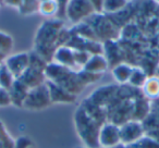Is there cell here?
I'll return each mask as SVG.
<instances>
[{
	"mask_svg": "<svg viewBox=\"0 0 159 148\" xmlns=\"http://www.w3.org/2000/svg\"><path fill=\"white\" fill-rule=\"evenodd\" d=\"M63 29V22L60 19L48 20L37 29L35 35V52L47 62H51L56 49L58 48V39L60 32Z\"/></svg>",
	"mask_w": 159,
	"mask_h": 148,
	"instance_id": "1",
	"label": "cell"
},
{
	"mask_svg": "<svg viewBox=\"0 0 159 148\" xmlns=\"http://www.w3.org/2000/svg\"><path fill=\"white\" fill-rule=\"evenodd\" d=\"M74 125L79 137L89 148H99L98 134L102 124L92 118L83 106H80L74 113Z\"/></svg>",
	"mask_w": 159,
	"mask_h": 148,
	"instance_id": "2",
	"label": "cell"
},
{
	"mask_svg": "<svg viewBox=\"0 0 159 148\" xmlns=\"http://www.w3.org/2000/svg\"><path fill=\"white\" fill-rule=\"evenodd\" d=\"M94 13L96 11L89 0H69L64 11L68 20L74 24H80Z\"/></svg>",
	"mask_w": 159,
	"mask_h": 148,
	"instance_id": "3",
	"label": "cell"
},
{
	"mask_svg": "<svg viewBox=\"0 0 159 148\" xmlns=\"http://www.w3.org/2000/svg\"><path fill=\"white\" fill-rule=\"evenodd\" d=\"M50 105L51 100L48 87H47L46 83H44L39 86L30 89L26 99L23 104V108L27 109V110L35 111L43 110V109L49 107Z\"/></svg>",
	"mask_w": 159,
	"mask_h": 148,
	"instance_id": "4",
	"label": "cell"
},
{
	"mask_svg": "<svg viewBox=\"0 0 159 148\" xmlns=\"http://www.w3.org/2000/svg\"><path fill=\"white\" fill-rule=\"evenodd\" d=\"M144 134L143 125L136 120H131L120 126V139L123 145H134L142 139Z\"/></svg>",
	"mask_w": 159,
	"mask_h": 148,
	"instance_id": "5",
	"label": "cell"
},
{
	"mask_svg": "<svg viewBox=\"0 0 159 148\" xmlns=\"http://www.w3.org/2000/svg\"><path fill=\"white\" fill-rule=\"evenodd\" d=\"M98 143L99 147L112 148L121 143L120 139V126L116 123H106L105 122L100 126L99 134H98Z\"/></svg>",
	"mask_w": 159,
	"mask_h": 148,
	"instance_id": "6",
	"label": "cell"
},
{
	"mask_svg": "<svg viewBox=\"0 0 159 148\" xmlns=\"http://www.w3.org/2000/svg\"><path fill=\"white\" fill-rule=\"evenodd\" d=\"M5 64L16 78H21L30 66V53L19 52L6 58Z\"/></svg>",
	"mask_w": 159,
	"mask_h": 148,
	"instance_id": "7",
	"label": "cell"
},
{
	"mask_svg": "<svg viewBox=\"0 0 159 148\" xmlns=\"http://www.w3.org/2000/svg\"><path fill=\"white\" fill-rule=\"evenodd\" d=\"M46 84L50 95L51 104H73L76 100V96L71 94L63 87L50 81H46Z\"/></svg>",
	"mask_w": 159,
	"mask_h": 148,
	"instance_id": "8",
	"label": "cell"
},
{
	"mask_svg": "<svg viewBox=\"0 0 159 148\" xmlns=\"http://www.w3.org/2000/svg\"><path fill=\"white\" fill-rule=\"evenodd\" d=\"M19 80L22 81L30 89L34 88V87H37L39 85L46 83L45 71L30 65L26 69V71L21 75V78H19Z\"/></svg>",
	"mask_w": 159,
	"mask_h": 148,
	"instance_id": "9",
	"label": "cell"
},
{
	"mask_svg": "<svg viewBox=\"0 0 159 148\" xmlns=\"http://www.w3.org/2000/svg\"><path fill=\"white\" fill-rule=\"evenodd\" d=\"M52 61L56 63L60 64L62 66H66L68 69L74 71V69L77 68L76 63L74 60V53H73V49L68 46H60L56 49L55 53H53Z\"/></svg>",
	"mask_w": 159,
	"mask_h": 148,
	"instance_id": "10",
	"label": "cell"
},
{
	"mask_svg": "<svg viewBox=\"0 0 159 148\" xmlns=\"http://www.w3.org/2000/svg\"><path fill=\"white\" fill-rule=\"evenodd\" d=\"M29 92H30L29 87L22 81L16 78L9 89V95L10 98H11V105L23 108V104H24L25 99H26Z\"/></svg>",
	"mask_w": 159,
	"mask_h": 148,
	"instance_id": "11",
	"label": "cell"
},
{
	"mask_svg": "<svg viewBox=\"0 0 159 148\" xmlns=\"http://www.w3.org/2000/svg\"><path fill=\"white\" fill-rule=\"evenodd\" d=\"M107 66H108V62H107L106 58L102 53H96V55H92L89 57V61L85 63L82 70L102 75L107 70Z\"/></svg>",
	"mask_w": 159,
	"mask_h": 148,
	"instance_id": "12",
	"label": "cell"
},
{
	"mask_svg": "<svg viewBox=\"0 0 159 148\" xmlns=\"http://www.w3.org/2000/svg\"><path fill=\"white\" fill-rule=\"evenodd\" d=\"M132 71H133V68L129 65V64L120 63V64H117V65L112 69V75H113V78H116L117 82L126 83L130 80Z\"/></svg>",
	"mask_w": 159,
	"mask_h": 148,
	"instance_id": "13",
	"label": "cell"
},
{
	"mask_svg": "<svg viewBox=\"0 0 159 148\" xmlns=\"http://www.w3.org/2000/svg\"><path fill=\"white\" fill-rule=\"evenodd\" d=\"M16 139H14L8 132L5 123L0 119V148H14Z\"/></svg>",
	"mask_w": 159,
	"mask_h": 148,
	"instance_id": "14",
	"label": "cell"
},
{
	"mask_svg": "<svg viewBox=\"0 0 159 148\" xmlns=\"http://www.w3.org/2000/svg\"><path fill=\"white\" fill-rule=\"evenodd\" d=\"M16 80V78L12 75V73L6 66V64H0V87L9 91Z\"/></svg>",
	"mask_w": 159,
	"mask_h": 148,
	"instance_id": "15",
	"label": "cell"
},
{
	"mask_svg": "<svg viewBox=\"0 0 159 148\" xmlns=\"http://www.w3.org/2000/svg\"><path fill=\"white\" fill-rule=\"evenodd\" d=\"M143 91L148 98H157L159 96V78H147L143 85Z\"/></svg>",
	"mask_w": 159,
	"mask_h": 148,
	"instance_id": "16",
	"label": "cell"
},
{
	"mask_svg": "<svg viewBox=\"0 0 159 148\" xmlns=\"http://www.w3.org/2000/svg\"><path fill=\"white\" fill-rule=\"evenodd\" d=\"M128 3V0H105L102 13H117Z\"/></svg>",
	"mask_w": 159,
	"mask_h": 148,
	"instance_id": "17",
	"label": "cell"
},
{
	"mask_svg": "<svg viewBox=\"0 0 159 148\" xmlns=\"http://www.w3.org/2000/svg\"><path fill=\"white\" fill-rule=\"evenodd\" d=\"M38 11L45 16H52L55 14H58L59 6H58L57 0H48V1L40 2Z\"/></svg>",
	"mask_w": 159,
	"mask_h": 148,
	"instance_id": "18",
	"label": "cell"
},
{
	"mask_svg": "<svg viewBox=\"0 0 159 148\" xmlns=\"http://www.w3.org/2000/svg\"><path fill=\"white\" fill-rule=\"evenodd\" d=\"M146 80H147V78H146V74L143 70L139 68H133L132 74H131V78L129 80V83L131 85H133L134 87H143Z\"/></svg>",
	"mask_w": 159,
	"mask_h": 148,
	"instance_id": "19",
	"label": "cell"
},
{
	"mask_svg": "<svg viewBox=\"0 0 159 148\" xmlns=\"http://www.w3.org/2000/svg\"><path fill=\"white\" fill-rule=\"evenodd\" d=\"M13 48V39L9 34L0 31V53L8 56Z\"/></svg>",
	"mask_w": 159,
	"mask_h": 148,
	"instance_id": "20",
	"label": "cell"
},
{
	"mask_svg": "<svg viewBox=\"0 0 159 148\" xmlns=\"http://www.w3.org/2000/svg\"><path fill=\"white\" fill-rule=\"evenodd\" d=\"M39 3V0H21L19 10L22 14H32L33 12L38 11Z\"/></svg>",
	"mask_w": 159,
	"mask_h": 148,
	"instance_id": "21",
	"label": "cell"
},
{
	"mask_svg": "<svg viewBox=\"0 0 159 148\" xmlns=\"http://www.w3.org/2000/svg\"><path fill=\"white\" fill-rule=\"evenodd\" d=\"M11 105L9 91L0 87V107H8Z\"/></svg>",
	"mask_w": 159,
	"mask_h": 148,
	"instance_id": "22",
	"label": "cell"
},
{
	"mask_svg": "<svg viewBox=\"0 0 159 148\" xmlns=\"http://www.w3.org/2000/svg\"><path fill=\"white\" fill-rule=\"evenodd\" d=\"M33 146L31 138L27 136H20L19 138H16V147L14 148H29Z\"/></svg>",
	"mask_w": 159,
	"mask_h": 148,
	"instance_id": "23",
	"label": "cell"
},
{
	"mask_svg": "<svg viewBox=\"0 0 159 148\" xmlns=\"http://www.w3.org/2000/svg\"><path fill=\"white\" fill-rule=\"evenodd\" d=\"M89 2L94 7L96 13H102V7H104L105 0H89Z\"/></svg>",
	"mask_w": 159,
	"mask_h": 148,
	"instance_id": "24",
	"label": "cell"
},
{
	"mask_svg": "<svg viewBox=\"0 0 159 148\" xmlns=\"http://www.w3.org/2000/svg\"><path fill=\"white\" fill-rule=\"evenodd\" d=\"M69 0H57L58 2V6H59V11H58V14H59L60 16H66V14H64V11H66V3H68Z\"/></svg>",
	"mask_w": 159,
	"mask_h": 148,
	"instance_id": "25",
	"label": "cell"
},
{
	"mask_svg": "<svg viewBox=\"0 0 159 148\" xmlns=\"http://www.w3.org/2000/svg\"><path fill=\"white\" fill-rule=\"evenodd\" d=\"M5 2L9 6H12V7H16L19 9L21 5V0H5Z\"/></svg>",
	"mask_w": 159,
	"mask_h": 148,
	"instance_id": "26",
	"label": "cell"
},
{
	"mask_svg": "<svg viewBox=\"0 0 159 148\" xmlns=\"http://www.w3.org/2000/svg\"><path fill=\"white\" fill-rule=\"evenodd\" d=\"M6 58H7V56L3 55V53H0V64H2V62H5Z\"/></svg>",
	"mask_w": 159,
	"mask_h": 148,
	"instance_id": "27",
	"label": "cell"
},
{
	"mask_svg": "<svg viewBox=\"0 0 159 148\" xmlns=\"http://www.w3.org/2000/svg\"><path fill=\"white\" fill-rule=\"evenodd\" d=\"M44 1H48V0H39V2H44Z\"/></svg>",
	"mask_w": 159,
	"mask_h": 148,
	"instance_id": "28",
	"label": "cell"
},
{
	"mask_svg": "<svg viewBox=\"0 0 159 148\" xmlns=\"http://www.w3.org/2000/svg\"><path fill=\"white\" fill-rule=\"evenodd\" d=\"M76 148H89V147H86V146H85V147H82V146L80 147V146H79V147H76Z\"/></svg>",
	"mask_w": 159,
	"mask_h": 148,
	"instance_id": "29",
	"label": "cell"
},
{
	"mask_svg": "<svg viewBox=\"0 0 159 148\" xmlns=\"http://www.w3.org/2000/svg\"><path fill=\"white\" fill-rule=\"evenodd\" d=\"M29 148H34V147H33V146H31V147H29Z\"/></svg>",
	"mask_w": 159,
	"mask_h": 148,
	"instance_id": "30",
	"label": "cell"
},
{
	"mask_svg": "<svg viewBox=\"0 0 159 148\" xmlns=\"http://www.w3.org/2000/svg\"><path fill=\"white\" fill-rule=\"evenodd\" d=\"M156 1H157V2H159V0H156Z\"/></svg>",
	"mask_w": 159,
	"mask_h": 148,
	"instance_id": "31",
	"label": "cell"
},
{
	"mask_svg": "<svg viewBox=\"0 0 159 148\" xmlns=\"http://www.w3.org/2000/svg\"><path fill=\"white\" fill-rule=\"evenodd\" d=\"M99 148H102V147H99Z\"/></svg>",
	"mask_w": 159,
	"mask_h": 148,
	"instance_id": "32",
	"label": "cell"
}]
</instances>
